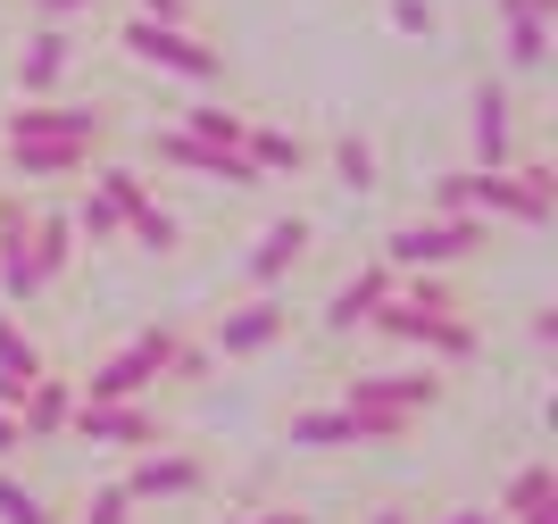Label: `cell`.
Wrapping results in <instances>:
<instances>
[{
    "instance_id": "cell-1",
    "label": "cell",
    "mask_w": 558,
    "mask_h": 524,
    "mask_svg": "<svg viewBox=\"0 0 558 524\" xmlns=\"http://www.w3.org/2000/svg\"><path fill=\"white\" fill-rule=\"evenodd\" d=\"M367 333H384V342H409V350H425V358H442V366H466L475 350H484V333L459 317V308H442V300H409L392 283V300L367 317Z\"/></svg>"
},
{
    "instance_id": "cell-2",
    "label": "cell",
    "mask_w": 558,
    "mask_h": 524,
    "mask_svg": "<svg viewBox=\"0 0 558 524\" xmlns=\"http://www.w3.org/2000/svg\"><path fill=\"white\" fill-rule=\"evenodd\" d=\"M117 50L134 59V68H159V75H175V84H226V50L217 42H201L192 25H167V17H125L117 25Z\"/></svg>"
},
{
    "instance_id": "cell-3",
    "label": "cell",
    "mask_w": 558,
    "mask_h": 524,
    "mask_svg": "<svg viewBox=\"0 0 558 524\" xmlns=\"http://www.w3.org/2000/svg\"><path fill=\"white\" fill-rule=\"evenodd\" d=\"M492 242V217H475V208H434V217H409V226L384 233V267L417 275V267H459V258H475Z\"/></svg>"
},
{
    "instance_id": "cell-4",
    "label": "cell",
    "mask_w": 558,
    "mask_h": 524,
    "mask_svg": "<svg viewBox=\"0 0 558 524\" xmlns=\"http://www.w3.org/2000/svg\"><path fill=\"white\" fill-rule=\"evenodd\" d=\"M100 142L109 150V109H93V100H59V92H43V100H17V109L0 117V142Z\"/></svg>"
},
{
    "instance_id": "cell-5",
    "label": "cell",
    "mask_w": 558,
    "mask_h": 524,
    "mask_svg": "<svg viewBox=\"0 0 558 524\" xmlns=\"http://www.w3.org/2000/svg\"><path fill=\"white\" fill-rule=\"evenodd\" d=\"M350 409H400V416H434L442 409V375L434 366H375V375H342Z\"/></svg>"
},
{
    "instance_id": "cell-6",
    "label": "cell",
    "mask_w": 558,
    "mask_h": 524,
    "mask_svg": "<svg viewBox=\"0 0 558 524\" xmlns=\"http://www.w3.org/2000/svg\"><path fill=\"white\" fill-rule=\"evenodd\" d=\"M150 159L159 167H184V175H209V183H233V192H251V183H267L251 167V150H226V142H201L184 134V125H159L150 134Z\"/></svg>"
},
{
    "instance_id": "cell-7",
    "label": "cell",
    "mask_w": 558,
    "mask_h": 524,
    "mask_svg": "<svg viewBox=\"0 0 558 524\" xmlns=\"http://www.w3.org/2000/svg\"><path fill=\"white\" fill-rule=\"evenodd\" d=\"M68 434L93 441V450H150V441H167V425L142 400H75Z\"/></svg>"
},
{
    "instance_id": "cell-8",
    "label": "cell",
    "mask_w": 558,
    "mask_h": 524,
    "mask_svg": "<svg viewBox=\"0 0 558 524\" xmlns=\"http://www.w3.org/2000/svg\"><path fill=\"white\" fill-rule=\"evenodd\" d=\"M0 300L9 308H34L43 300V275H34V208L25 192L0 183Z\"/></svg>"
},
{
    "instance_id": "cell-9",
    "label": "cell",
    "mask_w": 558,
    "mask_h": 524,
    "mask_svg": "<svg viewBox=\"0 0 558 524\" xmlns=\"http://www.w3.org/2000/svg\"><path fill=\"white\" fill-rule=\"evenodd\" d=\"M125 491H134V508H167V500H192V491H209V458H192V450H167V441H150V450L134 458V475H125Z\"/></svg>"
},
{
    "instance_id": "cell-10",
    "label": "cell",
    "mask_w": 558,
    "mask_h": 524,
    "mask_svg": "<svg viewBox=\"0 0 558 524\" xmlns=\"http://www.w3.org/2000/svg\"><path fill=\"white\" fill-rule=\"evenodd\" d=\"M283 333H292V300H283V292H258V300H242V308L217 317L209 350H217V358H258V350H276Z\"/></svg>"
},
{
    "instance_id": "cell-11",
    "label": "cell",
    "mask_w": 558,
    "mask_h": 524,
    "mask_svg": "<svg viewBox=\"0 0 558 524\" xmlns=\"http://www.w3.org/2000/svg\"><path fill=\"white\" fill-rule=\"evenodd\" d=\"M392 283H400V267H384V258H367L359 275H342L333 300H326V333H367V317L392 300Z\"/></svg>"
},
{
    "instance_id": "cell-12",
    "label": "cell",
    "mask_w": 558,
    "mask_h": 524,
    "mask_svg": "<svg viewBox=\"0 0 558 524\" xmlns=\"http://www.w3.org/2000/svg\"><path fill=\"white\" fill-rule=\"evenodd\" d=\"M466 134H475V167H509L517 159V100L509 84H475V117H466Z\"/></svg>"
},
{
    "instance_id": "cell-13",
    "label": "cell",
    "mask_w": 558,
    "mask_h": 524,
    "mask_svg": "<svg viewBox=\"0 0 558 524\" xmlns=\"http://www.w3.org/2000/svg\"><path fill=\"white\" fill-rule=\"evenodd\" d=\"M308 242H317V233H308V217H276V226L258 233V251L242 258V275H251V292H276L283 275H292V267L308 258Z\"/></svg>"
},
{
    "instance_id": "cell-14",
    "label": "cell",
    "mask_w": 558,
    "mask_h": 524,
    "mask_svg": "<svg viewBox=\"0 0 558 524\" xmlns=\"http://www.w3.org/2000/svg\"><path fill=\"white\" fill-rule=\"evenodd\" d=\"M68 68H75V34H68V25H43V34L17 50V100L59 92V84H68Z\"/></svg>"
},
{
    "instance_id": "cell-15",
    "label": "cell",
    "mask_w": 558,
    "mask_h": 524,
    "mask_svg": "<svg viewBox=\"0 0 558 524\" xmlns=\"http://www.w3.org/2000/svg\"><path fill=\"white\" fill-rule=\"evenodd\" d=\"M68 416H75V383L43 366V375L25 383V400H17V434L25 441H68Z\"/></svg>"
},
{
    "instance_id": "cell-16",
    "label": "cell",
    "mask_w": 558,
    "mask_h": 524,
    "mask_svg": "<svg viewBox=\"0 0 558 524\" xmlns=\"http://www.w3.org/2000/svg\"><path fill=\"white\" fill-rule=\"evenodd\" d=\"M0 150H9V175H25V183L75 175V167L100 159V142H75V134H59V142H0Z\"/></svg>"
},
{
    "instance_id": "cell-17",
    "label": "cell",
    "mask_w": 558,
    "mask_h": 524,
    "mask_svg": "<svg viewBox=\"0 0 558 524\" xmlns=\"http://www.w3.org/2000/svg\"><path fill=\"white\" fill-rule=\"evenodd\" d=\"M150 383H159V366L142 358V350H117V358H100L75 383V400H150Z\"/></svg>"
},
{
    "instance_id": "cell-18",
    "label": "cell",
    "mask_w": 558,
    "mask_h": 524,
    "mask_svg": "<svg viewBox=\"0 0 558 524\" xmlns=\"http://www.w3.org/2000/svg\"><path fill=\"white\" fill-rule=\"evenodd\" d=\"M283 441H292V450H359V416H350L342 400H333V409H292Z\"/></svg>"
},
{
    "instance_id": "cell-19",
    "label": "cell",
    "mask_w": 558,
    "mask_h": 524,
    "mask_svg": "<svg viewBox=\"0 0 558 524\" xmlns=\"http://www.w3.org/2000/svg\"><path fill=\"white\" fill-rule=\"evenodd\" d=\"M242 150H251V167L258 175H308V142L301 134H276V125H242Z\"/></svg>"
},
{
    "instance_id": "cell-20",
    "label": "cell",
    "mask_w": 558,
    "mask_h": 524,
    "mask_svg": "<svg viewBox=\"0 0 558 524\" xmlns=\"http://www.w3.org/2000/svg\"><path fill=\"white\" fill-rule=\"evenodd\" d=\"M75 251H84V242H75L68 217H59V208H34V275H43V292L75 267Z\"/></svg>"
},
{
    "instance_id": "cell-21",
    "label": "cell",
    "mask_w": 558,
    "mask_h": 524,
    "mask_svg": "<svg viewBox=\"0 0 558 524\" xmlns=\"http://www.w3.org/2000/svg\"><path fill=\"white\" fill-rule=\"evenodd\" d=\"M534 508H558V475L542 466V458H534V466H517V475L500 483L492 516H500V524H517V516H534Z\"/></svg>"
},
{
    "instance_id": "cell-22",
    "label": "cell",
    "mask_w": 558,
    "mask_h": 524,
    "mask_svg": "<svg viewBox=\"0 0 558 524\" xmlns=\"http://www.w3.org/2000/svg\"><path fill=\"white\" fill-rule=\"evenodd\" d=\"M175 125H184V134H201V142H226V150H242V125H251V117L226 109V100H201V109H184Z\"/></svg>"
},
{
    "instance_id": "cell-23",
    "label": "cell",
    "mask_w": 558,
    "mask_h": 524,
    "mask_svg": "<svg viewBox=\"0 0 558 524\" xmlns=\"http://www.w3.org/2000/svg\"><path fill=\"white\" fill-rule=\"evenodd\" d=\"M500 25H509V42H500V50H509V68L534 75L542 59H550V17H500Z\"/></svg>"
},
{
    "instance_id": "cell-24",
    "label": "cell",
    "mask_w": 558,
    "mask_h": 524,
    "mask_svg": "<svg viewBox=\"0 0 558 524\" xmlns=\"http://www.w3.org/2000/svg\"><path fill=\"white\" fill-rule=\"evenodd\" d=\"M333 183H350V192H375V142L367 134H333Z\"/></svg>"
},
{
    "instance_id": "cell-25",
    "label": "cell",
    "mask_w": 558,
    "mask_h": 524,
    "mask_svg": "<svg viewBox=\"0 0 558 524\" xmlns=\"http://www.w3.org/2000/svg\"><path fill=\"white\" fill-rule=\"evenodd\" d=\"M0 524H59V516H50V500L34 491V483L9 475V458H0Z\"/></svg>"
},
{
    "instance_id": "cell-26",
    "label": "cell",
    "mask_w": 558,
    "mask_h": 524,
    "mask_svg": "<svg viewBox=\"0 0 558 524\" xmlns=\"http://www.w3.org/2000/svg\"><path fill=\"white\" fill-rule=\"evenodd\" d=\"M68 226H75V242H117V233H125V217H117V200L93 183V192L75 200V217H68Z\"/></svg>"
},
{
    "instance_id": "cell-27",
    "label": "cell",
    "mask_w": 558,
    "mask_h": 524,
    "mask_svg": "<svg viewBox=\"0 0 558 524\" xmlns=\"http://www.w3.org/2000/svg\"><path fill=\"white\" fill-rule=\"evenodd\" d=\"M125 233H134V242H142V251H175V242H184V226H175V217H167V208L159 200H150V208H134V217H125Z\"/></svg>"
},
{
    "instance_id": "cell-28",
    "label": "cell",
    "mask_w": 558,
    "mask_h": 524,
    "mask_svg": "<svg viewBox=\"0 0 558 524\" xmlns=\"http://www.w3.org/2000/svg\"><path fill=\"white\" fill-rule=\"evenodd\" d=\"M0 366H9V375H43V350H34V342H25V325L17 317H9V300H0Z\"/></svg>"
},
{
    "instance_id": "cell-29",
    "label": "cell",
    "mask_w": 558,
    "mask_h": 524,
    "mask_svg": "<svg viewBox=\"0 0 558 524\" xmlns=\"http://www.w3.org/2000/svg\"><path fill=\"white\" fill-rule=\"evenodd\" d=\"M392 25L400 34H434L442 17H434V0H392Z\"/></svg>"
},
{
    "instance_id": "cell-30",
    "label": "cell",
    "mask_w": 558,
    "mask_h": 524,
    "mask_svg": "<svg viewBox=\"0 0 558 524\" xmlns=\"http://www.w3.org/2000/svg\"><path fill=\"white\" fill-rule=\"evenodd\" d=\"M142 17H167V25H192V0H134Z\"/></svg>"
},
{
    "instance_id": "cell-31",
    "label": "cell",
    "mask_w": 558,
    "mask_h": 524,
    "mask_svg": "<svg viewBox=\"0 0 558 524\" xmlns=\"http://www.w3.org/2000/svg\"><path fill=\"white\" fill-rule=\"evenodd\" d=\"M34 9H43V25H68V17H84L93 0H34Z\"/></svg>"
},
{
    "instance_id": "cell-32",
    "label": "cell",
    "mask_w": 558,
    "mask_h": 524,
    "mask_svg": "<svg viewBox=\"0 0 558 524\" xmlns=\"http://www.w3.org/2000/svg\"><path fill=\"white\" fill-rule=\"evenodd\" d=\"M500 17H558V0H500Z\"/></svg>"
},
{
    "instance_id": "cell-33",
    "label": "cell",
    "mask_w": 558,
    "mask_h": 524,
    "mask_svg": "<svg viewBox=\"0 0 558 524\" xmlns=\"http://www.w3.org/2000/svg\"><path fill=\"white\" fill-rule=\"evenodd\" d=\"M17 450H25V434H17V416L0 409V458H17Z\"/></svg>"
},
{
    "instance_id": "cell-34",
    "label": "cell",
    "mask_w": 558,
    "mask_h": 524,
    "mask_svg": "<svg viewBox=\"0 0 558 524\" xmlns=\"http://www.w3.org/2000/svg\"><path fill=\"white\" fill-rule=\"evenodd\" d=\"M242 524H317V516H301V508H267V516H242Z\"/></svg>"
},
{
    "instance_id": "cell-35",
    "label": "cell",
    "mask_w": 558,
    "mask_h": 524,
    "mask_svg": "<svg viewBox=\"0 0 558 524\" xmlns=\"http://www.w3.org/2000/svg\"><path fill=\"white\" fill-rule=\"evenodd\" d=\"M442 524H500L492 508H459V516H442Z\"/></svg>"
},
{
    "instance_id": "cell-36",
    "label": "cell",
    "mask_w": 558,
    "mask_h": 524,
    "mask_svg": "<svg viewBox=\"0 0 558 524\" xmlns=\"http://www.w3.org/2000/svg\"><path fill=\"white\" fill-rule=\"evenodd\" d=\"M367 524H417V516H409V508H375Z\"/></svg>"
},
{
    "instance_id": "cell-37",
    "label": "cell",
    "mask_w": 558,
    "mask_h": 524,
    "mask_svg": "<svg viewBox=\"0 0 558 524\" xmlns=\"http://www.w3.org/2000/svg\"><path fill=\"white\" fill-rule=\"evenodd\" d=\"M517 524H558V508H534V516H517Z\"/></svg>"
},
{
    "instance_id": "cell-38",
    "label": "cell",
    "mask_w": 558,
    "mask_h": 524,
    "mask_svg": "<svg viewBox=\"0 0 558 524\" xmlns=\"http://www.w3.org/2000/svg\"><path fill=\"white\" fill-rule=\"evenodd\" d=\"M125 524H134V516H125Z\"/></svg>"
}]
</instances>
